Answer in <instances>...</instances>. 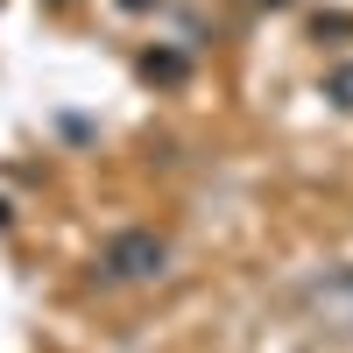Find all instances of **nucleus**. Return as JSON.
<instances>
[{"instance_id": "nucleus-1", "label": "nucleus", "mask_w": 353, "mask_h": 353, "mask_svg": "<svg viewBox=\"0 0 353 353\" xmlns=\"http://www.w3.org/2000/svg\"><path fill=\"white\" fill-rule=\"evenodd\" d=\"M113 276H149V269H163V248L156 241H113Z\"/></svg>"}]
</instances>
